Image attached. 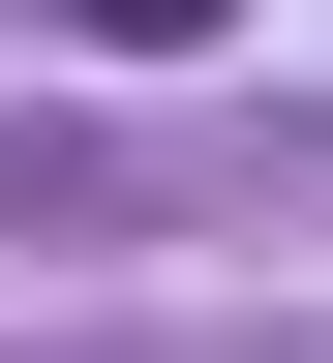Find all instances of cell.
<instances>
[{"mask_svg":"<svg viewBox=\"0 0 333 363\" xmlns=\"http://www.w3.org/2000/svg\"><path fill=\"white\" fill-rule=\"evenodd\" d=\"M91 61H212V30H243V0H61Z\"/></svg>","mask_w":333,"mask_h":363,"instance_id":"6da1fadb","label":"cell"}]
</instances>
